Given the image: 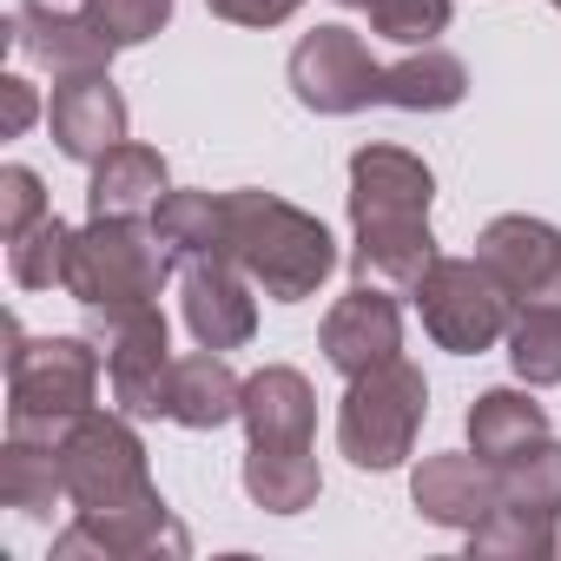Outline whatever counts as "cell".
I'll use <instances>...</instances> for the list:
<instances>
[{
	"mask_svg": "<svg viewBox=\"0 0 561 561\" xmlns=\"http://www.w3.org/2000/svg\"><path fill=\"white\" fill-rule=\"evenodd\" d=\"M0 502L27 522H54V508H73L67 495V469H60V443L47 436H8L0 449Z\"/></svg>",
	"mask_w": 561,
	"mask_h": 561,
	"instance_id": "obj_21",
	"label": "cell"
},
{
	"mask_svg": "<svg viewBox=\"0 0 561 561\" xmlns=\"http://www.w3.org/2000/svg\"><path fill=\"white\" fill-rule=\"evenodd\" d=\"M548 8H554V14H561V0H548Z\"/></svg>",
	"mask_w": 561,
	"mask_h": 561,
	"instance_id": "obj_37",
	"label": "cell"
},
{
	"mask_svg": "<svg viewBox=\"0 0 561 561\" xmlns=\"http://www.w3.org/2000/svg\"><path fill=\"white\" fill-rule=\"evenodd\" d=\"M462 541H469V554H482V561H541V554H554V515L495 502Z\"/></svg>",
	"mask_w": 561,
	"mask_h": 561,
	"instance_id": "obj_26",
	"label": "cell"
},
{
	"mask_svg": "<svg viewBox=\"0 0 561 561\" xmlns=\"http://www.w3.org/2000/svg\"><path fill=\"white\" fill-rule=\"evenodd\" d=\"M67 264H73V225L54 211L8 244V271H14L21 291H54V285L67 291Z\"/></svg>",
	"mask_w": 561,
	"mask_h": 561,
	"instance_id": "obj_27",
	"label": "cell"
},
{
	"mask_svg": "<svg viewBox=\"0 0 561 561\" xmlns=\"http://www.w3.org/2000/svg\"><path fill=\"white\" fill-rule=\"evenodd\" d=\"M152 231L165 238L172 264H198V257H225V192L205 185H172L152 211Z\"/></svg>",
	"mask_w": 561,
	"mask_h": 561,
	"instance_id": "obj_23",
	"label": "cell"
},
{
	"mask_svg": "<svg viewBox=\"0 0 561 561\" xmlns=\"http://www.w3.org/2000/svg\"><path fill=\"white\" fill-rule=\"evenodd\" d=\"M106 351L93 337H27L8 318V436L60 443L100 397Z\"/></svg>",
	"mask_w": 561,
	"mask_h": 561,
	"instance_id": "obj_3",
	"label": "cell"
},
{
	"mask_svg": "<svg viewBox=\"0 0 561 561\" xmlns=\"http://www.w3.org/2000/svg\"><path fill=\"white\" fill-rule=\"evenodd\" d=\"M257 285L231 264V257H198L179 277V305H185V331L205 351H244L257 337Z\"/></svg>",
	"mask_w": 561,
	"mask_h": 561,
	"instance_id": "obj_13",
	"label": "cell"
},
{
	"mask_svg": "<svg viewBox=\"0 0 561 561\" xmlns=\"http://www.w3.org/2000/svg\"><path fill=\"white\" fill-rule=\"evenodd\" d=\"M554 561H561V515H554Z\"/></svg>",
	"mask_w": 561,
	"mask_h": 561,
	"instance_id": "obj_36",
	"label": "cell"
},
{
	"mask_svg": "<svg viewBox=\"0 0 561 561\" xmlns=\"http://www.w3.org/2000/svg\"><path fill=\"white\" fill-rule=\"evenodd\" d=\"M410 502H416V515H423V522L469 535V528L502 502V469H495V462H482L476 449L423 456V462L410 469Z\"/></svg>",
	"mask_w": 561,
	"mask_h": 561,
	"instance_id": "obj_15",
	"label": "cell"
},
{
	"mask_svg": "<svg viewBox=\"0 0 561 561\" xmlns=\"http://www.w3.org/2000/svg\"><path fill=\"white\" fill-rule=\"evenodd\" d=\"M554 430H548V410L528 397V383L522 390H482L476 403H469V449L482 456V462H495V469H508L515 456H528L535 443H548Z\"/></svg>",
	"mask_w": 561,
	"mask_h": 561,
	"instance_id": "obj_20",
	"label": "cell"
},
{
	"mask_svg": "<svg viewBox=\"0 0 561 561\" xmlns=\"http://www.w3.org/2000/svg\"><path fill=\"white\" fill-rule=\"evenodd\" d=\"M60 469H67V495L73 508H139L159 502L146 443L133 430L126 410H87L67 436H60Z\"/></svg>",
	"mask_w": 561,
	"mask_h": 561,
	"instance_id": "obj_6",
	"label": "cell"
},
{
	"mask_svg": "<svg viewBox=\"0 0 561 561\" xmlns=\"http://www.w3.org/2000/svg\"><path fill=\"white\" fill-rule=\"evenodd\" d=\"M238 403H244V377L225 364V351H192L172 364V403H165V423L179 430H225L238 423Z\"/></svg>",
	"mask_w": 561,
	"mask_h": 561,
	"instance_id": "obj_19",
	"label": "cell"
},
{
	"mask_svg": "<svg viewBox=\"0 0 561 561\" xmlns=\"http://www.w3.org/2000/svg\"><path fill=\"white\" fill-rule=\"evenodd\" d=\"M337 8H351V14H370V8H377V0H337Z\"/></svg>",
	"mask_w": 561,
	"mask_h": 561,
	"instance_id": "obj_35",
	"label": "cell"
},
{
	"mask_svg": "<svg viewBox=\"0 0 561 561\" xmlns=\"http://www.w3.org/2000/svg\"><path fill=\"white\" fill-rule=\"evenodd\" d=\"M462 100H469V67L443 41L410 47V60L383 67V106H397V113H449Z\"/></svg>",
	"mask_w": 561,
	"mask_h": 561,
	"instance_id": "obj_22",
	"label": "cell"
},
{
	"mask_svg": "<svg viewBox=\"0 0 561 561\" xmlns=\"http://www.w3.org/2000/svg\"><path fill=\"white\" fill-rule=\"evenodd\" d=\"M423 416H430V377L423 364L410 357H390L364 377L344 383V403H337V449L351 456V469L364 476H390L410 462L416 436H423Z\"/></svg>",
	"mask_w": 561,
	"mask_h": 561,
	"instance_id": "obj_5",
	"label": "cell"
},
{
	"mask_svg": "<svg viewBox=\"0 0 561 561\" xmlns=\"http://www.w3.org/2000/svg\"><path fill=\"white\" fill-rule=\"evenodd\" d=\"M436 172L410 146H357L351 152V271L357 285H383L410 298L423 271L443 257L430 231Z\"/></svg>",
	"mask_w": 561,
	"mask_h": 561,
	"instance_id": "obj_1",
	"label": "cell"
},
{
	"mask_svg": "<svg viewBox=\"0 0 561 561\" xmlns=\"http://www.w3.org/2000/svg\"><path fill=\"white\" fill-rule=\"evenodd\" d=\"M410 298H416V311H423L430 344L449 351V357H482V351H495V344L508 337V318H515V298L489 277L482 257H436Z\"/></svg>",
	"mask_w": 561,
	"mask_h": 561,
	"instance_id": "obj_7",
	"label": "cell"
},
{
	"mask_svg": "<svg viewBox=\"0 0 561 561\" xmlns=\"http://www.w3.org/2000/svg\"><path fill=\"white\" fill-rule=\"evenodd\" d=\"M126 126H133V113H126V93L113 87V73H67V80H54L47 133H54V146L73 165H93L113 146H126Z\"/></svg>",
	"mask_w": 561,
	"mask_h": 561,
	"instance_id": "obj_14",
	"label": "cell"
},
{
	"mask_svg": "<svg viewBox=\"0 0 561 561\" xmlns=\"http://www.w3.org/2000/svg\"><path fill=\"white\" fill-rule=\"evenodd\" d=\"M476 257L489 264V277L515 305H541V298L561 305V225L528 218V211H502L482 225Z\"/></svg>",
	"mask_w": 561,
	"mask_h": 561,
	"instance_id": "obj_11",
	"label": "cell"
},
{
	"mask_svg": "<svg viewBox=\"0 0 561 561\" xmlns=\"http://www.w3.org/2000/svg\"><path fill=\"white\" fill-rule=\"evenodd\" d=\"M172 277V251L152 231V218H87L73 231V264H67V298L87 318H119L159 305Z\"/></svg>",
	"mask_w": 561,
	"mask_h": 561,
	"instance_id": "obj_4",
	"label": "cell"
},
{
	"mask_svg": "<svg viewBox=\"0 0 561 561\" xmlns=\"http://www.w3.org/2000/svg\"><path fill=\"white\" fill-rule=\"evenodd\" d=\"M318 351H324V364H331L344 383L364 377V370H377V364H390V357H403V305H397V291H383V285H351V291L324 311Z\"/></svg>",
	"mask_w": 561,
	"mask_h": 561,
	"instance_id": "obj_12",
	"label": "cell"
},
{
	"mask_svg": "<svg viewBox=\"0 0 561 561\" xmlns=\"http://www.w3.org/2000/svg\"><path fill=\"white\" fill-rule=\"evenodd\" d=\"M244 495L264 515H305L324 495V469L311 449H244Z\"/></svg>",
	"mask_w": 561,
	"mask_h": 561,
	"instance_id": "obj_24",
	"label": "cell"
},
{
	"mask_svg": "<svg viewBox=\"0 0 561 561\" xmlns=\"http://www.w3.org/2000/svg\"><path fill=\"white\" fill-rule=\"evenodd\" d=\"M47 211H54V205H47V185H41L34 165H0V238L14 244V238L34 231Z\"/></svg>",
	"mask_w": 561,
	"mask_h": 561,
	"instance_id": "obj_31",
	"label": "cell"
},
{
	"mask_svg": "<svg viewBox=\"0 0 561 561\" xmlns=\"http://www.w3.org/2000/svg\"><path fill=\"white\" fill-rule=\"evenodd\" d=\"M502 502L535 508V515H561V443L554 436L502 469Z\"/></svg>",
	"mask_w": 561,
	"mask_h": 561,
	"instance_id": "obj_28",
	"label": "cell"
},
{
	"mask_svg": "<svg viewBox=\"0 0 561 561\" xmlns=\"http://www.w3.org/2000/svg\"><path fill=\"white\" fill-rule=\"evenodd\" d=\"M152 554H192V535L165 508V495L139 508H73V522L54 535V561H152Z\"/></svg>",
	"mask_w": 561,
	"mask_h": 561,
	"instance_id": "obj_10",
	"label": "cell"
},
{
	"mask_svg": "<svg viewBox=\"0 0 561 561\" xmlns=\"http://www.w3.org/2000/svg\"><path fill=\"white\" fill-rule=\"evenodd\" d=\"M205 8L218 21H231V27H285L305 0H205Z\"/></svg>",
	"mask_w": 561,
	"mask_h": 561,
	"instance_id": "obj_32",
	"label": "cell"
},
{
	"mask_svg": "<svg viewBox=\"0 0 561 561\" xmlns=\"http://www.w3.org/2000/svg\"><path fill=\"white\" fill-rule=\"evenodd\" d=\"M47 106H41V93H34V80H21V73H8L0 80V133L8 139H21L34 119H41Z\"/></svg>",
	"mask_w": 561,
	"mask_h": 561,
	"instance_id": "obj_33",
	"label": "cell"
},
{
	"mask_svg": "<svg viewBox=\"0 0 561 561\" xmlns=\"http://www.w3.org/2000/svg\"><path fill=\"white\" fill-rule=\"evenodd\" d=\"M225 257L271 305H305L337 271V238L324 231L318 211L277 198V192H257V185H238L225 192Z\"/></svg>",
	"mask_w": 561,
	"mask_h": 561,
	"instance_id": "obj_2",
	"label": "cell"
},
{
	"mask_svg": "<svg viewBox=\"0 0 561 561\" xmlns=\"http://www.w3.org/2000/svg\"><path fill=\"white\" fill-rule=\"evenodd\" d=\"M8 41L21 47V60L47 67L54 80H67V73H113V54H119L93 21H60V14H27V8L8 14Z\"/></svg>",
	"mask_w": 561,
	"mask_h": 561,
	"instance_id": "obj_18",
	"label": "cell"
},
{
	"mask_svg": "<svg viewBox=\"0 0 561 561\" xmlns=\"http://www.w3.org/2000/svg\"><path fill=\"white\" fill-rule=\"evenodd\" d=\"M291 93L305 113L318 119H351V113H370L383 106V67L370 54V41L357 27H311L298 47H291Z\"/></svg>",
	"mask_w": 561,
	"mask_h": 561,
	"instance_id": "obj_8",
	"label": "cell"
},
{
	"mask_svg": "<svg viewBox=\"0 0 561 561\" xmlns=\"http://www.w3.org/2000/svg\"><path fill=\"white\" fill-rule=\"evenodd\" d=\"M87 337L106 351L113 410H126L133 423L165 416V403H172V364H179V357H172V337H165L159 305L119 311V318H87Z\"/></svg>",
	"mask_w": 561,
	"mask_h": 561,
	"instance_id": "obj_9",
	"label": "cell"
},
{
	"mask_svg": "<svg viewBox=\"0 0 561 561\" xmlns=\"http://www.w3.org/2000/svg\"><path fill=\"white\" fill-rule=\"evenodd\" d=\"M27 14H60V21H87L93 14V0H21Z\"/></svg>",
	"mask_w": 561,
	"mask_h": 561,
	"instance_id": "obj_34",
	"label": "cell"
},
{
	"mask_svg": "<svg viewBox=\"0 0 561 561\" xmlns=\"http://www.w3.org/2000/svg\"><path fill=\"white\" fill-rule=\"evenodd\" d=\"M119 54L126 47H146L152 34H165V21H172V0H93V14H87Z\"/></svg>",
	"mask_w": 561,
	"mask_h": 561,
	"instance_id": "obj_30",
	"label": "cell"
},
{
	"mask_svg": "<svg viewBox=\"0 0 561 561\" xmlns=\"http://www.w3.org/2000/svg\"><path fill=\"white\" fill-rule=\"evenodd\" d=\"M165 192H172V172L159 146L126 139L87 165V218H152Z\"/></svg>",
	"mask_w": 561,
	"mask_h": 561,
	"instance_id": "obj_17",
	"label": "cell"
},
{
	"mask_svg": "<svg viewBox=\"0 0 561 561\" xmlns=\"http://www.w3.org/2000/svg\"><path fill=\"white\" fill-rule=\"evenodd\" d=\"M508 364L528 390H554L561 383V305L541 298V305H515L508 318Z\"/></svg>",
	"mask_w": 561,
	"mask_h": 561,
	"instance_id": "obj_25",
	"label": "cell"
},
{
	"mask_svg": "<svg viewBox=\"0 0 561 561\" xmlns=\"http://www.w3.org/2000/svg\"><path fill=\"white\" fill-rule=\"evenodd\" d=\"M449 14H456L449 0H377L364 21L397 47H430L436 34H449Z\"/></svg>",
	"mask_w": 561,
	"mask_h": 561,
	"instance_id": "obj_29",
	"label": "cell"
},
{
	"mask_svg": "<svg viewBox=\"0 0 561 561\" xmlns=\"http://www.w3.org/2000/svg\"><path fill=\"white\" fill-rule=\"evenodd\" d=\"M238 423H244L251 449H311V436H318V390H311V377L291 370V364L251 370Z\"/></svg>",
	"mask_w": 561,
	"mask_h": 561,
	"instance_id": "obj_16",
	"label": "cell"
}]
</instances>
